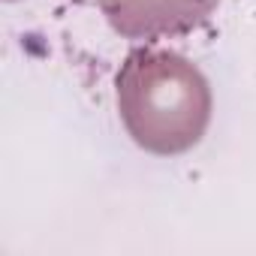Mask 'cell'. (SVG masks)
<instances>
[{
	"mask_svg": "<svg viewBox=\"0 0 256 256\" xmlns=\"http://www.w3.org/2000/svg\"><path fill=\"white\" fill-rule=\"evenodd\" d=\"M114 102L126 136L157 157H178L196 148L214 108L202 70L169 46H142L120 58Z\"/></svg>",
	"mask_w": 256,
	"mask_h": 256,
	"instance_id": "1",
	"label": "cell"
},
{
	"mask_svg": "<svg viewBox=\"0 0 256 256\" xmlns=\"http://www.w3.org/2000/svg\"><path fill=\"white\" fill-rule=\"evenodd\" d=\"M60 16L72 40H84L82 54L108 72L118 48L202 42L256 24V0H60Z\"/></svg>",
	"mask_w": 256,
	"mask_h": 256,
	"instance_id": "2",
	"label": "cell"
}]
</instances>
